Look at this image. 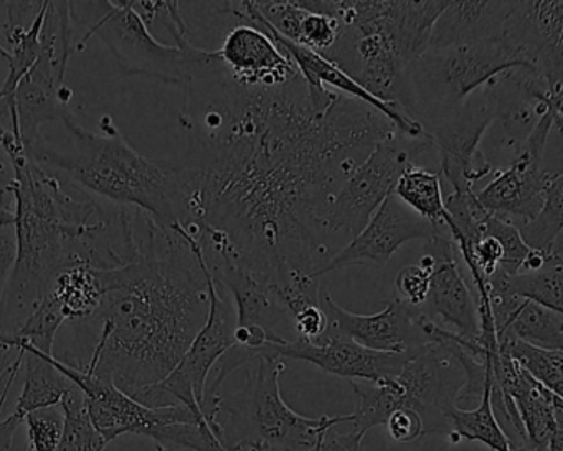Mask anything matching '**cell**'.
Masks as SVG:
<instances>
[{
	"mask_svg": "<svg viewBox=\"0 0 563 451\" xmlns=\"http://www.w3.org/2000/svg\"><path fill=\"white\" fill-rule=\"evenodd\" d=\"M184 88L192 230L222 233L232 258L279 292L301 276L321 278L335 255L322 232L325 206L394 123L354 98L312 90L301 75L245 87L219 55Z\"/></svg>",
	"mask_w": 563,
	"mask_h": 451,
	"instance_id": "cell-1",
	"label": "cell"
},
{
	"mask_svg": "<svg viewBox=\"0 0 563 451\" xmlns=\"http://www.w3.org/2000/svg\"><path fill=\"white\" fill-rule=\"evenodd\" d=\"M103 301L91 318L68 322L71 364L110 378L124 394L164 381L179 364L209 316V268L199 243L183 227L159 226L134 262L98 270Z\"/></svg>",
	"mask_w": 563,
	"mask_h": 451,
	"instance_id": "cell-2",
	"label": "cell"
},
{
	"mask_svg": "<svg viewBox=\"0 0 563 451\" xmlns=\"http://www.w3.org/2000/svg\"><path fill=\"white\" fill-rule=\"evenodd\" d=\"M62 124L70 134L71 150H57L42 136L25 150L31 160L100 199L143 210L169 229H189L196 177L187 161L151 160L137 153L117 128L95 134L74 113Z\"/></svg>",
	"mask_w": 563,
	"mask_h": 451,
	"instance_id": "cell-3",
	"label": "cell"
},
{
	"mask_svg": "<svg viewBox=\"0 0 563 451\" xmlns=\"http://www.w3.org/2000/svg\"><path fill=\"white\" fill-rule=\"evenodd\" d=\"M249 372L245 387L222 398L217 424L227 451H309L322 435L341 424H352V414L309 418L292 410L282 395L286 361L262 351Z\"/></svg>",
	"mask_w": 563,
	"mask_h": 451,
	"instance_id": "cell-4",
	"label": "cell"
},
{
	"mask_svg": "<svg viewBox=\"0 0 563 451\" xmlns=\"http://www.w3.org/2000/svg\"><path fill=\"white\" fill-rule=\"evenodd\" d=\"M464 384L466 374L450 345H427L395 377L377 384L351 382L357 397L352 425L365 435L385 425L395 410L405 408L420 415L423 435L451 437V411L457 407Z\"/></svg>",
	"mask_w": 563,
	"mask_h": 451,
	"instance_id": "cell-5",
	"label": "cell"
},
{
	"mask_svg": "<svg viewBox=\"0 0 563 451\" xmlns=\"http://www.w3.org/2000/svg\"><path fill=\"white\" fill-rule=\"evenodd\" d=\"M522 67L532 68L503 34L466 47L424 52L405 74L404 111L423 127L456 111L497 75Z\"/></svg>",
	"mask_w": 563,
	"mask_h": 451,
	"instance_id": "cell-6",
	"label": "cell"
},
{
	"mask_svg": "<svg viewBox=\"0 0 563 451\" xmlns=\"http://www.w3.org/2000/svg\"><path fill=\"white\" fill-rule=\"evenodd\" d=\"M430 150L433 146L427 134L408 138L397 130L372 150L322 213V232L334 253L364 230L382 202L394 194L398 177Z\"/></svg>",
	"mask_w": 563,
	"mask_h": 451,
	"instance_id": "cell-7",
	"label": "cell"
},
{
	"mask_svg": "<svg viewBox=\"0 0 563 451\" xmlns=\"http://www.w3.org/2000/svg\"><path fill=\"white\" fill-rule=\"evenodd\" d=\"M104 4L107 14L85 32L78 51H84L90 38L98 37L113 54L124 74L154 78L179 87L189 84L197 65L206 55L203 48L196 47L190 38H183L176 45L161 44L134 11L131 0Z\"/></svg>",
	"mask_w": 563,
	"mask_h": 451,
	"instance_id": "cell-8",
	"label": "cell"
},
{
	"mask_svg": "<svg viewBox=\"0 0 563 451\" xmlns=\"http://www.w3.org/2000/svg\"><path fill=\"white\" fill-rule=\"evenodd\" d=\"M209 316L199 334L187 349L179 364L164 381L143 388L133 395L137 404L147 408L186 405L196 414L203 415L202 402L210 372L223 354L235 345L236 316L232 302L225 298V289L209 272ZM206 417V415H203Z\"/></svg>",
	"mask_w": 563,
	"mask_h": 451,
	"instance_id": "cell-9",
	"label": "cell"
},
{
	"mask_svg": "<svg viewBox=\"0 0 563 451\" xmlns=\"http://www.w3.org/2000/svg\"><path fill=\"white\" fill-rule=\"evenodd\" d=\"M493 121L494 97L486 84L453 113L421 127L440 156V176H444L453 193L474 190L479 180L493 173L494 167L481 151Z\"/></svg>",
	"mask_w": 563,
	"mask_h": 451,
	"instance_id": "cell-10",
	"label": "cell"
},
{
	"mask_svg": "<svg viewBox=\"0 0 563 451\" xmlns=\"http://www.w3.org/2000/svg\"><path fill=\"white\" fill-rule=\"evenodd\" d=\"M319 306L328 319L324 336H342L362 348L391 354L418 351L431 344L420 326V309L398 298L390 299L375 315H355L339 306L328 289L321 288Z\"/></svg>",
	"mask_w": 563,
	"mask_h": 451,
	"instance_id": "cell-11",
	"label": "cell"
},
{
	"mask_svg": "<svg viewBox=\"0 0 563 451\" xmlns=\"http://www.w3.org/2000/svg\"><path fill=\"white\" fill-rule=\"evenodd\" d=\"M423 255L433 260V266L427 301L418 308L421 315L461 338H476V299L461 272L460 255L446 226L437 227L433 235L424 240Z\"/></svg>",
	"mask_w": 563,
	"mask_h": 451,
	"instance_id": "cell-12",
	"label": "cell"
},
{
	"mask_svg": "<svg viewBox=\"0 0 563 451\" xmlns=\"http://www.w3.org/2000/svg\"><path fill=\"white\" fill-rule=\"evenodd\" d=\"M421 349L404 352V354L377 352L362 348L351 339L331 334L322 336L316 342L292 339L285 344H269L266 345L265 352L283 361L309 362L325 374L347 378L351 382L377 384L395 377Z\"/></svg>",
	"mask_w": 563,
	"mask_h": 451,
	"instance_id": "cell-13",
	"label": "cell"
},
{
	"mask_svg": "<svg viewBox=\"0 0 563 451\" xmlns=\"http://www.w3.org/2000/svg\"><path fill=\"white\" fill-rule=\"evenodd\" d=\"M437 227L411 212L395 194H390L368 220L361 233L322 270L321 276L352 265H385L398 249L411 240H428Z\"/></svg>",
	"mask_w": 563,
	"mask_h": 451,
	"instance_id": "cell-14",
	"label": "cell"
},
{
	"mask_svg": "<svg viewBox=\"0 0 563 451\" xmlns=\"http://www.w3.org/2000/svg\"><path fill=\"white\" fill-rule=\"evenodd\" d=\"M210 275L232 295L239 328H262L275 344H285L283 324H291V316L283 302L279 288L265 276L240 265L230 256H203Z\"/></svg>",
	"mask_w": 563,
	"mask_h": 451,
	"instance_id": "cell-15",
	"label": "cell"
},
{
	"mask_svg": "<svg viewBox=\"0 0 563 451\" xmlns=\"http://www.w3.org/2000/svg\"><path fill=\"white\" fill-rule=\"evenodd\" d=\"M503 35L550 84H563L562 0L514 2Z\"/></svg>",
	"mask_w": 563,
	"mask_h": 451,
	"instance_id": "cell-16",
	"label": "cell"
},
{
	"mask_svg": "<svg viewBox=\"0 0 563 451\" xmlns=\"http://www.w3.org/2000/svg\"><path fill=\"white\" fill-rule=\"evenodd\" d=\"M217 54L230 77L245 87H283L299 77L291 58L266 32L252 25L230 29Z\"/></svg>",
	"mask_w": 563,
	"mask_h": 451,
	"instance_id": "cell-17",
	"label": "cell"
},
{
	"mask_svg": "<svg viewBox=\"0 0 563 451\" xmlns=\"http://www.w3.org/2000/svg\"><path fill=\"white\" fill-rule=\"evenodd\" d=\"M553 176L555 173L547 170L543 164L517 157L510 166L496 170L493 180L476 193V199L487 212L520 227L542 209Z\"/></svg>",
	"mask_w": 563,
	"mask_h": 451,
	"instance_id": "cell-18",
	"label": "cell"
},
{
	"mask_svg": "<svg viewBox=\"0 0 563 451\" xmlns=\"http://www.w3.org/2000/svg\"><path fill=\"white\" fill-rule=\"evenodd\" d=\"M514 2L494 0H448L431 32L428 51L466 47L503 34Z\"/></svg>",
	"mask_w": 563,
	"mask_h": 451,
	"instance_id": "cell-19",
	"label": "cell"
},
{
	"mask_svg": "<svg viewBox=\"0 0 563 451\" xmlns=\"http://www.w3.org/2000/svg\"><path fill=\"white\" fill-rule=\"evenodd\" d=\"M75 2H47L41 31V55L32 68V77L44 84L65 90L68 62L74 52Z\"/></svg>",
	"mask_w": 563,
	"mask_h": 451,
	"instance_id": "cell-20",
	"label": "cell"
},
{
	"mask_svg": "<svg viewBox=\"0 0 563 451\" xmlns=\"http://www.w3.org/2000/svg\"><path fill=\"white\" fill-rule=\"evenodd\" d=\"M8 341L25 351V382L15 405V417L24 420L25 415L31 411L58 407L74 382L55 369L44 352L37 351L27 342L19 341L14 336L8 334Z\"/></svg>",
	"mask_w": 563,
	"mask_h": 451,
	"instance_id": "cell-21",
	"label": "cell"
},
{
	"mask_svg": "<svg viewBox=\"0 0 563 451\" xmlns=\"http://www.w3.org/2000/svg\"><path fill=\"white\" fill-rule=\"evenodd\" d=\"M103 295L98 270L85 263H75L58 273L45 296H51L57 302L68 324L91 318L100 308Z\"/></svg>",
	"mask_w": 563,
	"mask_h": 451,
	"instance_id": "cell-22",
	"label": "cell"
},
{
	"mask_svg": "<svg viewBox=\"0 0 563 451\" xmlns=\"http://www.w3.org/2000/svg\"><path fill=\"white\" fill-rule=\"evenodd\" d=\"M394 194L424 222L450 229L451 220L444 207L440 173H431L415 164L398 177Z\"/></svg>",
	"mask_w": 563,
	"mask_h": 451,
	"instance_id": "cell-23",
	"label": "cell"
},
{
	"mask_svg": "<svg viewBox=\"0 0 563 451\" xmlns=\"http://www.w3.org/2000/svg\"><path fill=\"white\" fill-rule=\"evenodd\" d=\"M509 339L550 351H563V315L523 299L504 331L497 336V344Z\"/></svg>",
	"mask_w": 563,
	"mask_h": 451,
	"instance_id": "cell-24",
	"label": "cell"
},
{
	"mask_svg": "<svg viewBox=\"0 0 563 451\" xmlns=\"http://www.w3.org/2000/svg\"><path fill=\"white\" fill-rule=\"evenodd\" d=\"M451 427H453V441L461 438L470 441H479L493 451H512L509 438L504 433L494 414L490 400V365L486 359V382L483 395L476 408H454L451 411Z\"/></svg>",
	"mask_w": 563,
	"mask_h": 451,
	"instance_id": "cell-25",
	"label": "cell"
},
{
	"mask_svg": "<svg viewBox=\"0 0 563 451\" xmlns=\"http://www.w3.org/2000/svg\"><path fill=\"white\" fill-rule=\"evenodd\" d=\"M529 249L550 253L560 249L563 229V174L555 173L545 190L542 209L530 222L517 227Z\"/></svg>",
	"mask_w": 563,
	"mask_h": 451,
	"instance_id": "cell-26",
	"label": "cell"
},
{
	"mask_svg": "<svg viewBox=\"0 0 563 451\" xmlns=\"http://www.w3.org/2000/svg\"><path fill=\"white\" fill-rule=\"evenodd\" d=\"M509 286L519 298L563 315L562 250L553 252L545 265L537 272L509 276Z\"/></svg>",
	"mask_w": 563,
	"mask_h": 451,
	"instance_id": "cell-27",
	"label": "cell"
},
{
	"mask_svg": "<svg viewBox=\"0 0 563 451\" xmlns=\"http://www.w3.org/2000/svg\"><path fill=\"white\" fill-rule=\"evenodd\" d=\"M523 372L543 387L563 397V351L536 348L516 339L499 344Z\"/></svg>",
	"mask_w": 563,
	"mask_h": 451,
	"instance_id": "cell-28",
	"label": "cell"
},
{
	"mask_svg": "<svg viewBox=\"0 0 563 451\" xmlns=\"http://www.w3.org/2000/svg\"><path fill=\"white\" fill-rule=\"evenodd\" d=\"M65 324L67 319L57 302L51 296H45L41 305L29 316L27 321L12 336L19 341L27 342L44 354L54 355L55 339Z\"/></svg>",
	"mask_w": 563,
	"mask_h": 451,
	"instance_id": "cell-29",
	"label": "cell"
},
{
	"mask_svg": "<svg viewBox=\"0 0 563 451\" xmlns=\"http://www.w3.org/2000/svg\"><path fill=\"white\" fill-rule=\"evenodd\" d=\"M484 237H493L503 249V258L497 270L506 273L507 276L519 275L523 262L532 250L523 243L519 229L514 223L489 213L484 223Z\"/></svg>",
	"mask_w": 563,
	"mask_h": 451,
	"instance_id": "cell-30",
	"label": "cell"
},
{
	"mask_svg": "<svg viewBox=\"0 0 563 451\" xmlns=\"http://www.w3.org/2000/svg\"><path fill=\"white\" fill-rule=\"evenodd\" d=\"M298 4V2H296ZM299 18L298 34L292 44L309 48L316 54L324 55L331 51L341 35V25L328 15L316 14L301 8Z\"/></svg>",
	"mask_w": 563,
	"mask_h": 451,
	"instance_id": "cell-31",
	"label": "cell"
},
{
	"mask_svg": "<svg viewBox=\"0 0 563 451\" xmlns=\"http://www.w3.org/2000/svg\"><path fill=\"white\" fill-rule=\"evenodd\" d=\"M32 451H55L64 437L65 417L62 408L48 407L25 415Z\"/></svg>",
	"mask_w": 563,
	"mask_h": 451,
	"instance_id": "cell-32",
	"label": "cell"
},
{
	"mask_svg": "<svg viewBox=\"0 0 563 451\" xmlns=\"http://www.w3.org/2000/svg\"><path fill=\"white\" fill-rule=\"evenodd\" d=\"M433 260L423 255L417 265H408L397 273L395 278V289L397 298L407 302L408 306L420 308L427 301L428 292H430V276Z\"/></svg>",
	"mask_w": 563,
	"mask_h": 451,
	"instance_id": "cell-33",
	"label": "cell"
},
{
	"mask_svg": "<svg viewBox=\"0 0 563 451\" xmlns=\"http://www.w3.org/2000/svg\"><path fill=\"white\" fill-rule=\"evenodd\" d=\"M25 361L24 349L11 344L8 336L0 334V411Z\"/></svg>",
	"mask_w": 563,
	"mask_h": 451,
	"instance_id": "cell-34",
	"label": "cell"
},
{
	"mask_svg": "<svg viewBox=\"0 0 563 451\" xmlns=\"http://www.w3.org/2000/svg\"><path fill=\"white\" fill-rule=\"evenodd\" d=\"M291 326L295 329L296 339L302 341L316 342L324 336L325 328H328V319H325L324 311L321 306H308L296 312L291 318Z\"/></svg>",
	"mask_w": 563,
	"mask_h": 451,
	"instance_id": "cell-35",
	"label": "cell"
},
{
	"mask_svg": "<svg viewBox=\"0 0 563 451\" xmlns=\"http://www.w3.org/2000/svg\"><path fill=\"white\" fill-rule=\"evenodd\" d=\"M15 258H18V237H15L14 226L0 227V311H2L5 292L14 272Z\"/></svg>",
	"mask_w": 563,
	"mask_h": 451,
	"instance_id": "cell-36",
	"label": "cell"
},
{
	"mask_svg": "<svg viewBox=\"0 0 563 451\" xmlns=\"http://www.w3.org/2000/svg\"><path fill=\"white\" fill-rule=\"evenodd\" d=\"M387 425L388 433L398 443H411L423 437V421L420 415L411 410H395L390 417L385 421Z\"/></svg>",
	"mask_w": 563,
	"mask_h": 451,
	"instance_id": "cell-37",
	"label": "cell"
},
{
	"mask_svg": "<svg viewBox=\"0 0 563 451\" xmlns=\"http://www.w3.org/2000/svg\"><path fill=\"white\" fill-rule=\"evenodd\" d=\"M334 428L325 431L318 444L309 451H365L364 444H362L364 433L357 430L338 433Z\"/></svg>",
	"mask_w": 563,
	"mask_h": 451,
	"instance_id": "cell-38",
	"label": "cell"
},
{
	"mask_svg": "<svg viewBox=\"0 0 563 451\" xmlns=\"http://www.w3.org/2000/svg\"><path fill=\"white\" fill-rule=\"evenodd\" d=\"M15 173L11 161L4 153H0V200L14 202Z\"/></svg>",
	"mask_w": 563,
	"mask_h": 451,
	"instance_id": "cell-39",
	"label": "cell"
},
{
	"mask_svg": "<svg viewBox=\"0 0 563 451\" xmlns=\"http://www.w3.org/2000/svg\"><path fill=\"white\" fill-rule=\"evenodd\" d=\"M22 424H24V420L15 417L14 414L9 415L5 420L0 421V451L11 450L15 431L19 430Z\"/></svg>",
	"mask_w": 563,
	"mask_h": 451,
	"instance_id": "cell-40",
	"label": "cell"
},
{
	"mask_svg": "<svg viewBox=\"0 0 563 451\" xmlns=\"http://www.w3.org/2000/svg\"><path fill=\"white\" fill-rule=\"evenodd\" d=\"M14 202H2L0 200V227L14 226Z\"/></svg>",
	"mask_w": 563,
	"mask_h": 451,
	"instance_id": "cell-41",
	"label": "cell"
}]
</instances>
